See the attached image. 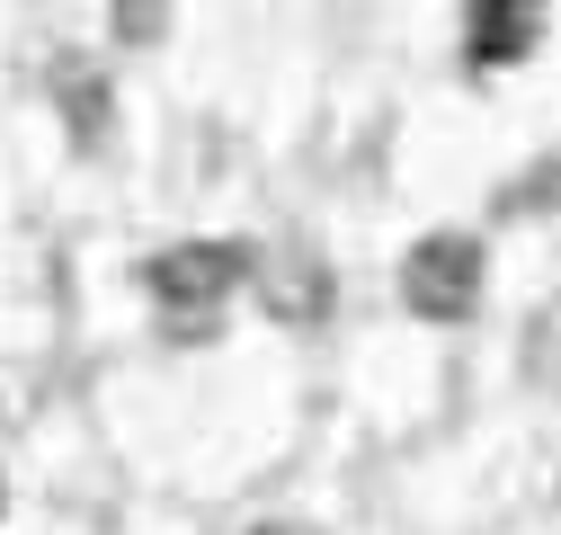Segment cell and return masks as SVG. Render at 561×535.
Here are the masks:
<instances>
[{
  "label": "cell",
  "mask_w": 561,
  "mask_h": 535,
  "mask_svg": "<svg viewBox=\"0 0 561 535\" xmlns=\"http://www.w3.org/2000/svg\"><path fill=\"white\" fill-rule=\"evenodd\" d=\"M543 10H526V0H481V10H463V45L472 62H526L543 45Z\"/></svg>",
  "instance_id": "277c9868"
},
{
  "label": "cell",
  "mask_w": 561,
  "mask_h": 535,
  "mask_svg": "<svg viewBox=\"0 0 561 535\" xmlns=\"http://www.w3.org/2000/svg\"><path fill=\"white\" fill-rule=\"evenodd\" d=\"M250 286H259L267 321H286V330H321V321H330V304H339L321 250H267V259L250 268Z\"/></svg>",
  "instance_id": "3957f363"
},
{
  "label": "cell",
  "mask_w": 561,
  "mask_h": 535,
  "mask_svg": "<svg viewBox=\"0 0 561 535\" xmlns=\"http://www.w3.org/2000/svg\"><path fill=\"white\" fill-rule=\"evenodd\" d=\"M54 90L72 99V116H81V144H99V125H107V81H90L81 62H62V72H54Z\"/></svg>",
  "instance_id": "5b68a950"
},
{
  "label": "cell",
  "mask_w": 561,
  "mask_h": 535,
  "mask_svg": "<svg viewBox=\"0 0 561 535\" xmlns=\"http://www.w3.org/2000/svg\"><path fill=\"white\" fill-rule=\"evenodd\" d=\"M481 286H490V250L472 232H428V241H410V259H401V304L419 321H472Z\"/></svg>",
  "instance_id": "7a4b0ae2"
},
{
  "label": "cell",
  "mask_w": 561,
  "mask_h": 535,
  "mask_svg": "<svg viewBox=\"0 0 561 535\" xmlns=\"http://www.w3.org/2000/svg\"><path fill=\"white\" fill-rule=\"evenodd\" d=\"M250 535H321V526H250Z\"/></svg>",
  "instance_id": "8992f818"
},
{
  "label": "cell",
  "mask_w": 561,
  "mask_h": 535,
  "mask_svg": "<svg viewBox=\"0 0 561 535\" xmlns=\"http://www.w3.org/2000/svg\"><path fill=\"white\" fill-rule=\"evenodd\" d=\"M250 250L241 241H170L161 259H144V295L161 304L170 340H205V330L224 321V304L250 286Z\"/></svg>",
  "instance_id": "6da1fadb"
}]
</instances>
